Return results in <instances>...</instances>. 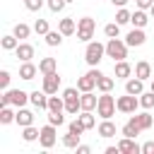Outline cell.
<instances>
[{"label": "cell", "instance_id": "6da1fadb", "mask_svg": "<svg viewBox=\"0 0 154 154\" xmlns=\"http://www.w3.org/2000/svg\"><path fill=\"white\" fill-rule=\"evenodd\" d=\"M152 125H154V116L144 108L142 113H132V116H130V120L120 128V135H125V137H137L140 132L149 130Z\"/></svg>", "mask_w": 154, "mask_h": 154}, {"label": "cell", "instance_id": "7a4b0ae2", "mask_svg": "<svg viewBox=\"0 0 154 154\" xmlns=\"http://www.w3.org/2000/svg\"><path fill=\"white\" fill-rule=\"evenodd\" d=\"M103 55H106V43H101V41H89V43H87V48H84V60H87L89 67H96V65L103 60Z\"/></svg>", "mask_w": 154, "mask_h": 154}, {"label": "cell", "instance_id": "3957f363", "mask_svg": "<svg viewBox=\"0 0 154 154\" xmlns=\"http://www.w3.org/2000/svg\"><path fill=\"white\" fill-rule=\"evenodd\" d=\"M26 101H31L26 91H22V89H5V94L0 96V108H2V106L22 108V106H26Z\"/></svg>", "mask_w": 154, "mask_h": 154}, {"label": "cell", "instance_id": "277c9868", "mask_svg": "<svg viewBox=\"0 0 154 154\" xmlns=\"http://www.w3.org/2000/svg\"><path fill=\"white\" fill-rule=\"evenodd\" d=\"M79 96H82V91H79L77 87H67V89H63V99H65V113L77 116V113L82 111Z\"/></svg>", "mask_w": 154, "mask_h": 154}, {"label": "cell", "instance_id": "5b68a950", "mask_svg": "<svg viewBox=\"0 0 154 154\" xmlns=\"http://www.w3.org/2000/svg\"><path fill=\"white\" fill-rule=\"evenodd\" d=\"M116 111H118V106H116V99L111 96V91H101L99 103H96V116H101V118H113Z\"/></svg>", "mask_w": 154, "mask_h": 154}, {"label": "cell", "instance_id": "8992f818", "mask_svg": "<svg viewBox=\"0 0 154 154\" xmlns=\"http://www.w3.org/2000/svg\"><path fill=\"white\" fill-rule=\"evenodd\" d=\"M128 48H130V46H128L123 38L116 36V38H108V43H106V55L113 58V63H116V60H125V58H128Z\"/></svg>", "mask_w": 154, "mask_h": 154}, {"label": "cell", "instance_id": "52a82bcc", "mask_svg": "<svg viewBox=\"0 0 154 154\" xmlns=\"http://www.w3.org/2000/svg\"><path fill=\"white\" fill-rule=\"evenodd\" d=\"M94 31H96V19H91V17L77 19V38H79V41L89 43V41L94 38Z\"/></svg>", "mask_w": 154, "mask_h": 154}, {"label": "cell", "instance_id": "ba28073f", "mask_svg": "<svg viewBox=\"0 0 154 154\" xmlns=\"http://www.w3.org/2000/svg\"><path fill=\"white\" fill-rule=\"evenodd\" d=\"M116 106H118V111H120V113L132 116V113H137V108H140V96H135V94H128V91H125V96H118V99H116Z\"/></svg>", "mask_w": 154, "mask_h": 154}, {"label": "cell", "instance_id": "9c48e42d", "mask_svg": "<svg viewBox=\"0 0 154 154\" xmlns=\"http://www.w3.org/2000/svg\"><path fill=\"white\" fill-rule=\"evenodd\" d=\"M101 75H103L101 70L91 67L89 72H84V75L77 79V89H79V91H94V89H96V79H99Z\"/></svg>", "mask_w": 154, "mask_h": 154}, {"label": "cell", "instance_id": "30bf717a", "mask_svg": "<svg viewBox=\"0 0 154 154\" xmlns=\"http://www.w3.org/2000/svg\"><path fill=\"white\" fill-rule=\"evenodd\" d=\"M58 142V132H55V125H43L41 128V135H38V144H41V149H51L53 144Z\"/></svg>", "mask_w": 154, "mask_h": 154}, {"label": "cell", "instance_id": "8fae6325", "mask_svg": "<svg viewBox=\"0 0 154 154\" xmlns=\"http://www.w3.org/2000/svg\"><path fill=\"white\" fill-rule=\"evenodd\" d=\"M58 87H60V75H58V72L43 75V84H41V89H43L46 94H58Z\"/></svg>", "mask_w": 154, "mask_h": 154}, {"label": "cell", "instance_id": "7c38bea8", "mask_svg": "<svg viewBox=\"0 0 154 154\" xmlns=\"http://www.w3.org/2000/svg\"><path fill=\"white\" fill-rule=\"evenodd\" d=\"M96 132H99V137H103V140H108V137H116V132H118V128H116V123H113L111 118H101V123H99V128H96Z\"/></svg>", "mask_w": 154, "mask_h": 154}, {"label": "cell", "instance_id": "4fadbf2b", "mask_svg": "<svg viewBox=\"0 0 154 154\" xmlns=\"http://www.w3.org/2000/svg\"><path fill=\"white\" fill-rule=\"evenodd\" d=\"M118 149H120V154H140L142 152V147L135 142V137H120V142H118Z\"/></svg>", "mask_w": 154, "mask_h": 154}, {"label": "cell", "instance_id": "5bb4252c", "mask_svg": "<svg viewBox=\"0 0 154 154\" xmlns=\"http://www.w3.org/2000/svg\"><path fill=\"white\" fill-rule=\"evenodd\" d=\"M58 31H60L63 36H72V34L77 31V19H75V17H63V19L58 22Z\"/></svg>", "mask_w": 154, "mask_h": 154}, {"label": "cell", "instance_id": "9a60e30c", "mask_svg": "<svg viewBox=\"0 0 154 154\" xmlns=\"http://www.w3.org/2000/svg\"><path fill=\"white\" fill-rule=\"evenodd\" d=\"M147 41V36H144V29H137V26H132V31H128V36H125V43L128 46H142Z\"/></svg>", "mask_w": 154, "mask_h": 154}, {"label": "cell", "instance_id": "2e32d148", "mask_svg": "<svg viewBox=\"0 0 154 154\" xmlns=\"http://www.w3.org/2000/svg\"><path fill=\"white\" fill-rule=\"evenodd\" d=\"M113 70H116V77H118V79H130V75L135 72V67H132L128 60H116Z\"/></svg>", "mask_w": 154, "mask_h": 154}, {"label": "cell", "instance_id": "e0dca14e", "mask_svg": "<svg viewBox=\"0 0 154 154\" xmlns=\"http://www.w3.org/2000/svg\"><path fill=\"white\" fill-rule=\"evenodd\" d=\"M14 55H17L22 63H26V60H31V58H34V46H31V43H26V41H19V46L14 48Z\"/></svg>", "mask_w": 154, "mask_h": 154}, {"label": "cell", "instance_id": "ac0fdd59", "mask_svg": "<svg viewBox=\"0 0 154 154\" xmlns=\"http://www.w3.org/2000/svg\"><path fill=\"white\" fill-rule=\"evenodd\" d=\"M29 99H31V103H34L38 111H48V94H46L43 89H41V91H38V89H36V91H31V94H29Z\"/></svg>", "mask_w": 154, "mask_h": 154}, {"label": "cell", "instance_id": "d6986e66", "mask_svg": "<svg viewBox=\"0 0 154 154\" xmlns=\"http://www.w3.org/2000/svg\"><path fill=\"white\" fill-rule=\"evenodd\" d=\"M14 123L19 125V128H26V125H34V113L29 111V108H17V116H14Z\"/></svg>", "mask_w": 154, "mask_h": 154}, {"label": "cell", "instance_id": "ffe728a7", "mask_svg": "<svg viewBox=\"0 0 154 154\" xmlns=\"http://www.w3.org/2000/svg\"><path fill=\"white\" fill-rule=\"evenodd\" d=\"M130 24L132 26H137V29H144L147 24H149V14H147V10H135L132 12V17H130Z\"/></svg>", "mask_w": 154, "mask_h": 154}, {"label": "cell", "instance_id": "44dd1931", "mask_svg": "<svg viewBox=\"0 0 154 154\" xmlns=\"http://www.w3.org/2000/svg\"><path fill=\"white\" fill-rule=\"evenodd\" d=\"M36 75H38V65H34L31 60H26V63L19 65V77H22V79L29 82V79H34Z\"/></svg>", "mask_w": 154, "mask_h": 154}, {"label": "cell", "instance_id": "7402d4cb", "mask_svg": "<svg viewBox=\"0 0 154 154\" xmlns=\"http://www.w3.org/2000/svg\"><path fill=\"white\" fill-rule=\"evenodd\" d=\"M125 91L140 96V94L144 91V79H140V77H130V79H125Z\"/></svg>", "mask_w": 154, "mask_h": 154}, {"label": "cell", "instance_id": "603a6c76", "mask_svg": "<svg viewBox=\"0 0 154 154\" xmlns=\"http://www.w3.org/2000/svg\"><path fill=\"white\" fill-rule=\"evenodd\" d=\"M79 103H82V111H94L96 103H99V96H96L94 91H82Z\"/></svg>", "mask_w": 154, "mask_h": 154}, {"label": "cell", "instance_id": "cb8c5ba5", "mask_svg": "<svg viewBox=\"0 0 154 154\" xmlns=\"http://www.w3.org/2000/svg\"><path fill=\"white\" fill-rule=\"evenodd\" d=\"M135 77H140V79H149L152 77V65L147 63V60H137L135 63Z\"/></svg>", "mask_w": 154, "mask_h": 154}, {"label": "cell", "instance_id": "d4e9b609", "mask_svg": "<svg viewBox=\"0 0 154 154\" xmlns=\"http://www.w3.org/2000/svg\"><path fill=\"white\" fill-rule=\"evenodd\" d=\"M38 72H41V75L58 72V63H55V58H41V60H38Z\"/></svg>", "mask_w": 154, "mask_h": 154}, {"label": "cell", "instance_id": "484cf974", "mask_svg": "<svg viewBox=\"0 0 154 154\" xmlns=\"http://www.w3.org/2000/svg\"><path fill=\"white\" fill-rule=\"evenodd\" d=\"M38 135H41V130H38V128H34V125L22 128V140H24V142H36V140H38Z\"/></svg>", "mask_w": 154, "mask_h": 154}, {"label": "cell", "instance_id": "4316f807", "mask_svg": "<svg viewBox=\"0 0 154 154\" xmlns=\"http://www.w3.org/2000/svg\"><path fill=\"white\" fill-rule=\"evenodd\" d=\"M12 34H14L19 41H24V38H29V34H31V26H29V24H24V22H19V24H14Z\"/></svg>", "mask_w": 154, "mask_h": 154}, {"label": "cell", "instance_id": "83f0119b", "mask_svg": "<svg viewBox=\"0 0 154 154\" xmlns=\"http://www.w3.org/2000/svg\"><path fill=\"white\" fill-rule=\"evenodd\" d=\"M0 46H2V51H14V48L19 46V38H17L14 34H7V36L0 38Z\"/></svg>", "mask_w": 154, "mask_h": 154}, {"label": "cell", "instance_id": "f1b7e54d", "mask_svg": "<svg viewBox=\"0 0 154 154\" xmlns=\"http://www.w3.org/2000/svg\"><path fill=\"white\" fill-rule=\"evenodd\" d=\"M79 137H82V135H77V132H70V130H67V135H63V147H67V149H77Z\"/></svg>", "mask_w": 154, "mask_h": 154}, {"label": "cell", "instance_id": "f546056e", "mask_svg": "<svg viewBox=\"0 0 154 154\" xmlns=\"http://www.w3.org/2000/svg\"><path fill=\"white\" fill-rule=\"evenodd\" d=\"M79 120H82V125L87 128V130H91L94 125H96V118H94V113L91 111H79V116H77Z\"/></svg>", "mask_w": 154, "mask_h": 154}, {"label": "cell", "instance_id": "4dcf8cb0", "mask_svg": "<svg viewBox=\"0 0 154 154\" xmlns=\"http://www.w3.org/2000/svg\"><path fill=\"white\" fill-rule=\"evenodd\" d=\"M113 84H116V82H113V77H106V75H101V77L96 79V89H99V91H111V89H113Z\"/></svg>", "mask_w": 154, "mask_h": 154}, {"label": "cell", "instance_id": "1f68e13d", "mask_svg": "<svg viewBox=\"0 0 154 154\" xmlns=\"http://www.w3.org/2000/svg\"><path fill=\"white\" fill-rule=\"evenodd\" d=\"M14 116H17V113H14L10 106H2V108H0V123H2V125L14 123Z\"/></svg>", "mask_w": 154, "mask_h": 154}, {"label": "cell", "instance_id": "d6a6232c", "mask_svg": "<svg viewBox=\"0 0 154 154\" xmlns=\"http://www.w3.org/2000/svg\"><path fill=\"white\" fill-rule=\"evenodd\" d=\"M140 106H142V108H147V111H149V108H154V91H152V89L140 94Z\"/></svg>", "mask_w": 154, "mask_h": 154}, {"label": "cell", "instance_id": "836d02e7", "mask_svg": "<svg viewBox=\"0 0 154 154\" xmlns=\"http://www.w3.org/2000/svg\"><path fill=\"white\" fill-rule=\"evenodd\" d=\"M43 38H46V43H48V46H53V48L63 43V34H60V31H48Z\"/></svg>", "mask_w": 154, "mask_h": 154}, {"label": "cell", "instance_id": "e575fe53", "mask_svg": "<svg viewBox=\"0 0 154 154\" xmlns=\"http://www.w3.org/2000/svg\"><path fill=\"white\" fill-rule=\"evenodd\" d=\"M130 17H132V12H128L125 7H118V12H116V22L123 26V24H128L130 22Z\"/></svg>", "mask_w": 154, "mask_h": 154}, {"label": "cell", "instance_id": "d590c367", "mask_svg": "<svg viewBox=\"0 0 154 154\" xmlns=\"http://www.w3.org/2000/svg\"><path fill=\"white\" fill-rule=\"evenodd\" d=\"M34 31H36V34H41V36H46V34L51 31L48 19H36V22H34Z\"/></svg>", "mask_w": 154, "mask_h": 154}, {"label": "cell", "instance_id": "8d00e7d4", "mask_svg": "<svg viewBox=\"0 0 154 154\" xmlns=\"http://www.w3.org/2000/svg\"><path fill=\"white\" fill-rule=\"evenodd\" d=\"M103 34H106L108 38H116V36L120 34V24H118V22H111V24H106V26H103Z\"/></svg>", "mask_w": 154, "mask_h": 154}, {"label": "cell", "instance_id": "74e56055", "mask_svg": "<svg viewBox=\"0 0 154 154\" xmlns=\"http://www.w3.org/2000/svg\"><path fill=\"white\" fill-rule=\"evenodd\" d=\"M48 123H51V125H55V128H60V125L65 123V116H63V111H60V113H55V111H48Z\"/></svg>", "mask_w": 154, "mask_h": 154}, {"label": "cell", "instance_id": "f35d334b", "mask_svg": "<svg viewBox=\"0 0 154 154\" xmlns=\"http://www.w3.org/2000/svg\"><path fill=\"white\" fill-rule=\"evenodd\" d=\"M43 5H46V0H24V7H26L29 12H38Z\"/></svg>", "mask_w": 154, "mask_h": 154}, {"label": "cell", "instance_id": "ab89813d", "mask_svg": "<svg viewBox=\"0 0 154 154\" xmlns=\"http://www.w3.org/2000/svg\"><path fill=\"white\" fill-rule=\"evenodd\" d=\"M46 5H48L51 12H60V10L67 5V0H46Z\"/></svg>", "mask_w": 154, "mask_h": 154}, {"label": "cell", "instance_id": "60d3db41", "mask_svg": "<svg viewBox=\"0 0 154 154\" xmlns=\"http://www.w3.org/2000/svg\"><path fill=\"white\" fill-rule=\"evenodd\" d=\"M67 130H70V132H77V135H82V132H84L87 128L82 125V120H79V118H75V120H72V123L67 125Z\"/></svg>", "mask_w": 154, "mask_h": 154}, {"label": "cell", "instance_id": "b9f144b4", "mask_svg": "<svg viewBox=\"0 0 154 154\" xmlns=\"http://www.w3.org/2000/svg\"><path fill=\"white\" fill-rule=\"evenodd\" d=\"M10 79H12V77H10V72H7V70H0V87H2V89H7V87H10Z\"/></svg>", "mask_w": 154, "mask_h": 154}, {"label": "cell", "instance_id": "7bdbcfd3", "mask_svg": "<svg viewBox=\"0 0 154 154\" xmlns=\"http://www.w3.org/2000/svg\"><path fill=\"white\" fill-rule=\"evenodd\" d=\"M135 5H137L140 10H149V7L154 5V0H135Z\"/></svg>", "mask_w": 154, "mask_h": 154}, {"label": "cell", "instance_id": "ee69618b", "mask_svg": "<svg viewBox=\"0 0 154 154\" xmlns=\"http://www.w3.org/2000/svg\"><path fill=\"white\" fill-rule=\"evenodd\" d=\"M142 154H154V142H152V140L142 144Z\"/></svg>", "mask_w": 154, "mask_h": 154}, {"label": "cell", "instance_id": "f6af8a7d", "mask_svg": "<svg viewBox=\"0 0 154 154\" xmlns=\"http://www.w3.org/2000/svg\"><path fill=\"white\" fill-rule=\"evenodd\" d=\"M77 154H91V147L89 144H77Z\"/></svg>", "mask_w": 154, "mask_h": 154}, {"label": "cell", "instance_id": "bcb514c9", "mask_svg": "<svg viewBox=\"0 0 154 154\" xmlns=\"http://www.w3.org/2000/svg\"><path fill=\"white\" fill-rule=\"evenodd\" d=\"M106 154H120V149H118V144H116V147H106Z\"/></svg>", "mask_w": 154, "mask_h": 154}, {"label": "cell", "instance_id": "7dc6e473", "mask_svg": "<svg viewBox=\"0 0 154 154\" xmlns=\"http://www.w3.org/2000/svg\"><path fill=\"white\" fill-rule=\"evenodd\" d=\"M113 2V7H125L128 5V0H111Z\"/></svg>", "mask_w": 154, "mask_h": 154}, {"label": "cell", "instance_id": "c3c4849f", "mask_svg": "<svg viewBox=\"0 0 154 154\" xmlns=\"http://www.w3.org/2000/svg\"><path fill=\"white\" fill-rule=\"evenodd\" d=\"M149 14H152V17H154V5H152V7H149Z\"/></svg>", "mask_w": 154, "mask_h": 154}, {"label": "cell", "instance_id": "681fc988", "mask_svg": "<svg viewBox=\"0 0 154 154\" xmlns=\"http://www.w3.org/2000/svg\"><path fill=\"white\" fill-rule=\"evenodd\" d=\"M152 91H154V79H152Z\"/></svg>", "mask_w": 154, "mask_h": 154}]
</instances>
